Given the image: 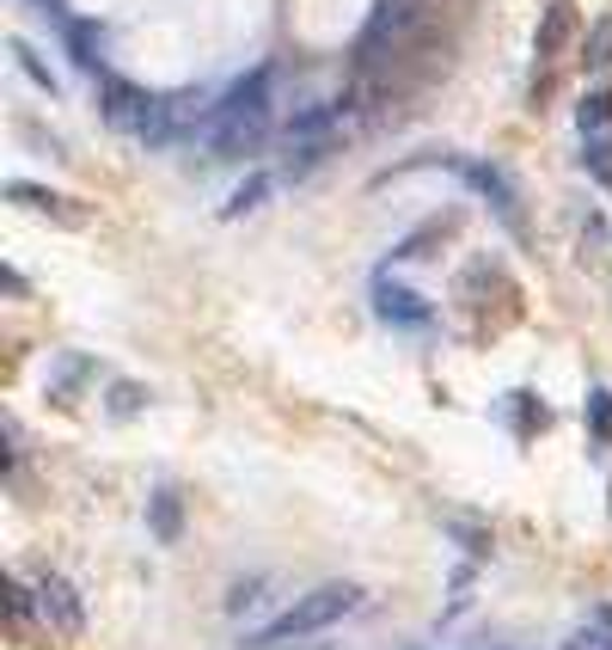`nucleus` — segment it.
Instances as JSON below:
<instances>
[{
	"instance_id": "f257e3e1",
	"label": "nucleus",
	"mask_w": 612,
	"mask_h": 650,
	"mask_svg": "<svg viewBox=\"0 0 612 650\" xmlns=\"http://www.w3.org/2000/svg\"><path fill=\"white\" fill-rule=\"evenodd\" d=\"M355 607H362V583H319V589H306L301 602L282 607L270 626H258L251 645H289V638L325 632V626H337V619H350Z\"/></svg>"
},
{
	"instance_id": "9d476101",
	"label": "nucleus",
	"mask_w": 612,
	"mask_h": 650,
	"mask_svg": "<svg viewBox=\"0 0 612 650\" xmlns=\"http://www.w3.org/2000/svg\"><path fill=\"white\" fill-rule=\"evenodd\" d=\"M576 124L581 136H600V129H612V86H595V93L576 105Z\"/></svg>"
},
{
	"instance_id": "ddd939ff",
	"label": "nucleus",
	"mask_w": 612,
	"mask_h": 650,
	"mask_svg": "<svg viewBox=\"0 0 612 650\" xmlns=\"http://www.w3.org/2000/svg\"><path fill=\"white\" fill-rule=\"evenodd\" d=\"M588 423H595V442H612V393L588 387Z\"/></svg>"
},
{
	"instance_id": "f03ea898",
	"label": "nucleus",
	"mask_w": 612,
	"mask_h": 650,
	"mask_svg": "<svg viewBox=\"0 0 612 650\" xmlns=\"http://www.w3.org/2000/svg\"><path fill=\"white\" fill-rule=\"evenodd\" d=\"M98 111H105V124L122 129V136L166 141V98L141 93V86H129V80H117V74H98Z\"/></svg>"
},
{
	"instance_id": "4468645a",
	"label": "nucleus",
	"mask_w": 612,
	"mask_h": 650,
	"mask_svg": "<svg viewBox=\"0 0 612 650\" xmlns=\"http://www.w3.org/2000/svg\"><path fill=\"white\" fill-rule=\"evenodd\" d=\"M153 534H160V541H178V491L153 497Z\"/></svg>"
},
{
	"instance_id": "f3484780",
	"label": "nucleus",
	"mask_w": 612,
	"mask_h": 650,
	"mask_svg": "<svg viewBox=\"0 0 612 650\" xmlns=\"http://www.w3.org/2000/svg\"><path fill=\"white\" fill-rule=\"evenodd\" d=\"M263 197H270V178H258V185H245V190H239V197H233V202H227V216H245V209H258V202H263Z\"/></svg>"
},
{
	"instance_id": "a211bd4d",
	"label": "nucleus",
	"mask_w": 612,
	"mask_h": 650,
	"mask_svg": "<svg viewBox=\"0 0 612 650\" xmlns=\"http://www.w3.org/2000/svg\"><path fill=\"white\" fill-rule=\"evenodd\" d=\"M13 56H19V68H25V74H31V80H37V86H56V74H49V68H44V62H37V56H31V49H25V44H13Z\"/></svg>"
},
{
	"instance_id": "2eb2a0df",
	"label": "nucleus",
	"mask_w": 612,
	"mask_h": 650,
	"mask_svg": "<svg viewBox=\"0 0 612 650\" xmlns=\"http://www.w3.org/2000/svg\"><path fill=\"white\" fill-rule=\"evenodd\" d=\"M581 62H588V68H607V62H612V19H600L595 37L581 44Z\"/></svg>"
},
{
	"instance_id": "6e6552de",
	"label": "nucleus",
	"mask_w": 612,
	"mask_h": 650,
	"mask_svg": "<svg viewBox=\"0 0 612 650\" xmlns=\"http://www.w3.org/2000/svg\"><path fill=\"white\" fill-rule=\"evenodd\" d=\"M251 148H263V117H233L214 129V154H251Z\"/></svg>"
},
{
	"instance_id": "20e7f679",
	"label": "nucleus",
	"mask_w": 612,
	"mask_h": 650,
	"mask_svg": "<svg viewBox=\"0 0 612 650\" xmlns=\"http://www.w3.org/2000/svg\"><path fill=\"white\" fill-rule=\"evenodd\" d=\"M374 313H380V320H392V325H428V320H435V307H428L423 294L404 289V282H392V277L374 282Z\"/></svg>"
},
{
	"instance_id": "39448f33",
	"label": "nucleus",
	"mask_w": 612,
	"mask_h": 650,
	"mask_svg": "<svg viewBox=\"0 0 612 650\" xmlns=\"http://www.w3.org/2000/svg\"><path fill=\"white\" fill-rule=\"evenodd\" d=\"M343 124H350V105L331 98V105L301 111V117L289 124V141H301V148H325V154H331V141H319V136H331V129H343Z\"/></svg>"
},
{
	"instance_id": "0eeeda50",
	"label": "nucleus",
	"mask_w": 612,
	"mask_h": 650,
	"mask_svg": "<svg viewBox=\"0 0 612 650\" xmlns=\"http://www.w3.org/2000/svg\"><path fill=\"white\" fill-rule=\"evenodd\" d=\"M459 172H466V185H472L478 197H490L496 209H503L508 228H520V202H515V190L503 185V172H496V166H459Z\"/></svg>"
},
{
	"instance_id": "9b49d317",
	"label": "nucleus",
	"mask_w": 612,
	"mask_h": 650,
	"mask_svg": "<svg viewBox=\"0 0 612 650\" xmlns=\"http://www.w3.org/2000/svg\"><path fill=\"white\" fill-rule=\"evenodd\" d=\"M581 160H588V172H595L600 185L612 190V129H600V136H581Z\"/></svg>"
},
{
	"instance_id": "dca6fc26",
	"label": "nucleus",
	"mask_w": 612,
	"mask_h": 650,
	"mask_svg": "<svg viewBox=\"0 0 612 650\" xmlns=\"http://www.w3.org/2000/svg\"><path fill=\"white\" fill-rule=\"evenodd\" d=\"M92 32H98V25H86V19H68V44H74V56L86 68H98V49H92Z\"/></svg>"
},
{
	"instance_id": "1a4fd4ad",
	"label": "nucleus",
	"mask_w": 612,
	"mask_h": 650,
	"mask_svg": "<svg viewBox=\"0 0 612 650\" xmlns=\"http://www.w3.org/2000/svg\"><path fill=\"white\" fill-rule=\"evenodd\" d=\"M13 202H31V209H44V216H61V221H80L86 209L68 197H56V190H37V185H13Z\"/></svg>"
},
{
	"instance_id": "423d86ee",
	"label": "nucleus",
	"mask_w": 612,
	"mask_h": 650,
	"mask_svg": "<svg viewBox=\"0 0 612 650\" xmlns=\"http://www.w3.org/2000/svg\"><path fill=\"white\" fill-rule=\"evenodd\" d=\"M37 602H44V619H56L61 632H80V626H86V607H80V595L68 589V577L44 571V583H37Z\"/></svg>"
},
{
	"instance_id": "6ab92c4d",
	"label": "nucleus",
	"mask_w": 612,
	"mask_h": 650,
	"mask_svg": "<svg viewBox=\"0 0 612 650\" xmlns=\"http://www.w3.org/2000/svg\"><path fill=\"white\" fill-rule=\"evenodd\" d=\"M136 405H141L136 387H117V393H110V411H136Z\"/></svg>"
},
{
	"instance_id": "7ed1b4c3",
	"label": "nucleus",
	"mask_w": 612,
	"mask_h": 650,
	"mask_svg": "<svg viewBox=\"0 0 612 650\" xmlns=\"http://www.w3.org/2000/svg\"><path fill=\"white\" fill-rule=\"evenodd\" d=\"M263 98H270V68H251V74H239L227 86V98L209 111V129L233 124V117H263Z\"/></svg>"
},
{
	"instance_id": "f8f14e48",
	"label": "nucleus",
	"mask_w": 612,
	"mask_h": 650,
	"mask_svg": "<svg viewBox=\"0 0 612 650\" xmlns=\"http://www.w3.org/2000/svg\"><path fill=\"white\" fill-rule=\"evenodd\" d=\"M564 37H569V0H551L545 25H539V56H557V49H564Z\"/></svg>"
}]
</instances>
